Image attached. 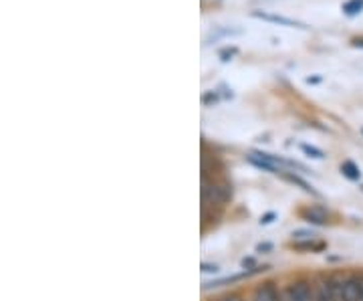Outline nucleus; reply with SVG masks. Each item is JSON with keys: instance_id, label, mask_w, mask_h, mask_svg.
I'll return each mask as SVG.
<instances>
[{"instance_id": "obj_1", "label": "nucleus", "mask_w": 363, "mask_h": 301, "mask_svg": "<svg viewBox=\"0 0 363 301\" xmlns=\"http://www.w3.org/2000/svg\"><path fill=\"white\" fill-rule=\"evenodd\" d=\"M335 279V297L337 301L359 300V275L333 277Z\"/></svg>"}, {"instance_id": "obj_2", "label": "nucleus", "mask_w": 363, "mask_h": 301, "mask_svg": "<svg viewBox=\"0 0 363 301\" xmlns=\"http://www.w3.org/2000/svg\"><path fill=\"white\" fill-rule=\"evenodd\" d=\"M313 301H337L335 297V279L321 277L313 288Z\"/></svg>"}, {"instance_id": "obj_3", "label": "nucleus", "mask_w": 363, "mask_h": 301, "mask_svg": "<svg viewBox=\"0 0 363 301\" xmlns=\"http://www.w3.org/2000/svg\"><path fill=\"white\" fill-rule=\"evenodd\" d=\"M283 301H313V289L307 281L291 283L283 293Z\"/></svg>"}, {"instance_id": "obj_4", "label": "nucleus", "mask_w": 363, "mask_h": 301, "mask_svg": "<svg viewBox=\"0 0 363 301\" xmlns=\"http://www.w3.org/2000/svg\"><path fill=\"white\" fill-rule=\"evenodd\" d=\"M250 14H252L255 18L267 21V23H274V25L291 26V28H307L303 23H298V21H295V18H286V16H281V14H271V13H264V11H252Z\"/></svg>"}, {"instance_id": "obj_5", "label": "nucleus", "mask_w": 363, "mask_h": 301, "mask_svg": "<svg viewBox=\"0 0 363 301\" xmlns=\"http://www.w3.org/2000/svg\"><path fill=\"white\" fill-rule=\"evenodd\" d=\"M255 301H283V295L274 283H264L255 291Z\"/></svg>"}, {"instance_id": "obj_6", "label": "nucleus", "mask_w": 363, "mask_h": 301, "mask_svg": "<svg viewBox=\"0 0 363 301\" xmlns=\"http://www.w3.org/2000/svg\"><path fill=\"white\" fill-rule=\"evenodd\" d=\"M311 223H317V224H325L327 223V212L323 209H319V207H313V209L305 210L303 212Z\"/></svg>"}, {"instance_id": "obj_7", "label": "nucleus", "mask_w": 363, "mask_h": 301, "mask_svg": "<svg viewBox=\"0 0 363 301\" xmlns=\"http://www.w3.org/2000/svg\"><path fill=\"white\" fill-rule=\"evenodd\" d=\"M341 172H343V176L350 178V180H359V178H362V172L357 168V164H353L351 160L341 164Z\"/></svg>"}, {"instance_id": "obj_8", "label": "nucleus", "mask_w": 363, "mask_h": 301, "mask_svg": "<svg viewBox=\"0 0 363 301\" xmlns=\"http://www.w3.org/2000/svg\"><path fill=\"white\" fill-rule=\"evenodd\" d=\"M362 11H363V0H347V2L343 4V13L350 14V16L362 13Z\"/></svg>"}, {"instance_id": "obj_9", "label": "nucleus", "mask_w": 363, "mask_h": 301, "mask_svg": "<svg viewBox=\"0 0 363 301\" xmlns=\"http://www.w3.org/2000/svg\"><path fill=\"white\" fill-rule=\"evenodd\" d=\"M301 150H303V152H305L309 158H317V160H321V158H323V152H321L319 148H315V146L301 144Z\"/></svg>"}, {"instance_id": "obj_10", "label": "nucleus", "mask_w": 363, "mask_h": 301, "mask_svg": "<svg viewBox=\"0 0 363 301\" xmlns=\"http://www.w3.org/2000/svg\"><path fill=\"white\" fill-rule=\"evenodd\" d=\"M236 53H238V49H236V47H226V49H222L220 51V59L222 61H230Z\"/></svg>"}, {"instance_id": "obj_11", "label": "nucleus", "mask_w": 363, "mask_h": 301, "mask_svg": "<svg viewBox=\"0 0 363 301\" xmlns=\"http://www.w3.org/2000/svg\"><path fill=\"white\" fill-rule=\"evenodd\" d=\"M293 236H295V239H303V241H311L315 235H313V231H295Z\"/></svg>"}, {"instance_id": "obj_12", "label": "nucleus", "mask_w": 363, "mask_h": 301, "mask_svg": "<svg viewBox=\"0 0 363 301\" xmlns=\"http://www.w3.org/2000/svg\"><path fill=\"white\" fill-rule=\"evenodd\" d=\"M212 102H214V104L218 102V95H216V93H214V92L206 93V95L202 97V104H212Z\"/></svg>"}, {"instance_id": "obj_13", "label": "nucleus", "mask_w": 363, "mask_h": 301, "mask_svg": "<svg viewBox=\"0 0 363 301\" xmlns=\"http://www.w3.org/2000/svg\"><path fill=\"white\" fill-rule=\"evenodd\" d=\"M272 219H274V212H269V214H264V217L260 219V224H269V223H272Z\"/></svg>"}, {"instance_id": "obj_14", "label": "nucleus", "mask_w": 363, "mask_h": 301, "mask_svg": "<svg viewBox=\"0 0 363 301\" xmlns=\"http://www.w3.org/2000/svg\"><path fill=\"white\" fill-rule=\"evenodd\" d=\"M202 271L212 273V271H218V267H216V265H206V263H204V265H202Z\"/></svg>"}, {"instance_id": "obj_15", "label": "nucleus", "mask_w": 363, "mask_h": 301, "mask_svg": "<svg viewBox=\"0 0 363 301\" xmlns=\"http://www.w3.org/2000/svg\"><path fill=\"white\" fill-rule=\"evenodd\" d=\"M351 45H353L355 49H363V39H353L351 40Z\"/></svg>"}, {"instance_id": "obj_16", "label": "nucleus", "mask_w": 363, "mask_h": 301, "mask_svg": "<svg viewBox=\"0 0 363 301\" xmlns=\"http://www.w3.org/2000/svg\"><path fill=\"white\" fill-rule=\"evenodd\" d=\"M357 301H363V273L359 275V300Z\"/></svg>"}, {"instance_id": "obj_17", "label": "nucleus", "mask_w": 363, "mask_h": 301, "mask_svg": "<svg viewBox=\"0 0 363 301\" xmlns=\"http://www.w3.org/2000/svg\"><path fill=\"white\" fill-rule=\"evenodd\" d=\"M319 81H321V79H319V77H309V79H307V83H319Z\"/></svg>"}, {"instance_id": "obj_18", "label": "nucleus", "mask_w": 363, "mask_h": 301, "mask_svg": "<svg viewBox=\"0 0 363 301\" xmlns=\"http://www.w3.org/2000/svg\"><path fill=\"white\" fill-rule=\"evenodd\" d=\"M224 301H242V300H240V297H236V295H233V297H226Z\"/></svg>"}]
</instances>
